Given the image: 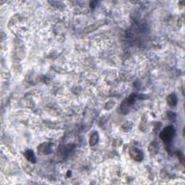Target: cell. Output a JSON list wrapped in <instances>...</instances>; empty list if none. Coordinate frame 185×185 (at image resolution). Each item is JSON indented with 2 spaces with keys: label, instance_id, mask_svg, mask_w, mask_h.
<instances>
[{
  "label": "cell",
  "instance_id": "6da1fadb",
  "mask_svg": "<svg viewBox=\"0 0 185 185\" xmlns=\"http://www.w3.org/2000/svg\"><path fill=\"white\" fill-rule=\"evenodd\" d=\"M175 133H176V131H175V129L172 126H167L161 132L160 138L166 144H169L173 140V138L175 136Z\"/></svg>",
  "mask_w": 185,
  "mask_h": 185
},
{
  "label": "cell",
  "instance_id": "7a4b0ae2",
  "mask_svg": "<svg viewBox=\"0 0 185 185\" xmlns=\"http://www.w3.org/2000/svg\"><path fill=\"white\" fill-rule=\"evenodd\" d=\"M137 98V97L136 95H131L129 97H128L126 100L123 101V103L121 105V109L122 111H127V110L129 109V107L135 103Z\"/></svg>",
  "mask_w": 185,
  "mask_h": 185
},
{
  "label": "cell",
  "instance_id": "3957f363",
  "mask_svg": "<svg viewBox=\"0 0 185 185\" xmlns=\"http://www.w3.org/2000/svg\"><path fill=\"white\" fill-rule=\"evenodd\" d=\"M129 156L133 160L136 161H140L143 159V152L140 149L137 148H131L129 150Z\"/></svg>",
  "mask_w": 185,
  "mask_h": 185
},
{
  "label": "cell",
  "instance_id": "277c9868",
  "mask_svg": "<svg viewBox=\"0 0 185 185\" xmlns=\"http://www.w3.org/2000/svg\"><path fill=\"white\" fill-rule=\"evenodd\" d=\"M167 104L171 107H175L177 104V98L175 94H171L167 97Z\"/></svg>",
  "mask_w": 185,
  "mask_h": 185
},
{
  "label": "cell",
  "instance_id": "5b68a950",
  "mask_svg": "<svg viewBox=\"0 0 185 185\" xmlns=\"http://www.w3.org/2000/svg\"><path fill=\"white\" fill-rule=\"evenodd\" d=\"M25 156L28 161H31V163H36V157H35L34 153L32 150H28L25 153Z\"/></svg>",
  "mask_w": 185,
  "mask_h": 185
},
{
  "label": "cell",
  "instance_id": "8992f818",
  "mask_svg": "<svg viewBox=\"0 0 185 185\" xmlns=\"http://www.w3.org/2000/svg\"><path fill=\"white\" fill-rule=\"evenodd\" d=\"M98 138H99V137H98L97 132H92L91 137H90V145L91 146H94L95 145H96V143L98 142Z\"/></svg>",
  "mask_w": 185,
  "mask_h": 185
},
{
  "label": "cell",
  "instance_id": "52a82bcc",
  "mask_svg": "<svg viewBox=\"0 0 185 185\" xmlns=\"http://www.w3.org/2000/svg\"><path fill=\"white\" fill-rule=\"evenodd\" d=\"M40 148H41V152L44 153L45 154H48V153H49V152L48 151H51V145L49 144H43L41 145V146H40Z\"/></svg>",
  "mask_w": 185,
  "mask_h": 185
}]
</instances>
